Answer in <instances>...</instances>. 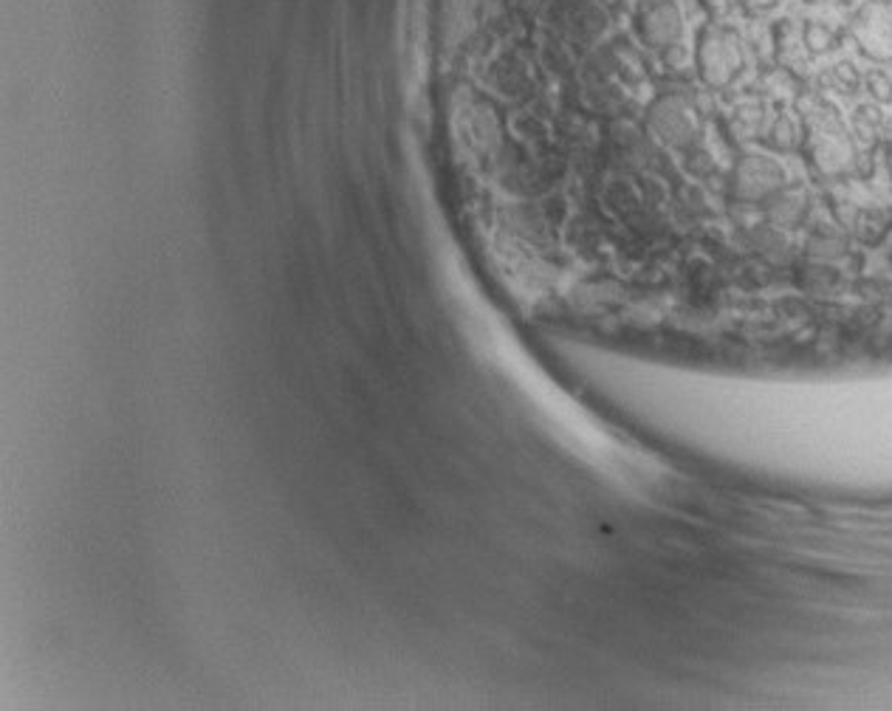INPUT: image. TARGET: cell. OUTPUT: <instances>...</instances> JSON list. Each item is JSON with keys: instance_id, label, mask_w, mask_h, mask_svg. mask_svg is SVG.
<instances>
[{"instance_id": "obj_1", "label": "cell", "mask_w": 892, "mask_h": 711, "mask_svg": "<svg viewBox=\"0 0 892 711\" xmlns=\"http://www.w3.org/2000/svg\"><path fill=\"white\" fill-rule=\"evenodd\" d=\"M743 62V43L734 31L723 29V26H709L707 31H700L695 65H698L700 80L709 91H720L738 80Z\"/></svg>"}, {"instance_id": "obj_2", "label": "cell", "mask_w": 892, "mask_h": 711, "mask_svg": "<svg viewBox=\"0 0 892 711\" xmlns=\"http://www.w3.org/2000/svg\"><path fill=\"white\" fill-rule=\"evenodd\" d=\"M853 34L864 51L875 60H892V3L875 0L859 12Z\"/></svg>"}, {"instance_id": "obj_3", "label": "cell", "mask_w": 892, "mask_h": 711, "mask_svg": "<svg viewBox=\"0 0 892 711\" xmlns=\"http://www.w3.org/2000/svg\"><path fill=\"white\" fill-rule=\"evenodd\" d=\"M639 26H641V38H645L652 49H676L683 38L681 9H678L672 0H656V3L641 9Z\"/></svg>"}, {"instance_id": "obj_4", "label": "cell", "mask_w": 892, "mask_h": 711, "mask_svg": "<svg viewBox=\"0 0 892 711\" xmlns=\"http://www.w3.org/2000/svg\"><path fill=\"white\" fill-rule=\"evenodd\" d=\"M743 3H749V7H754V9H762V7H771L774 0H743Z\"/></svg>"}]
</instances>
